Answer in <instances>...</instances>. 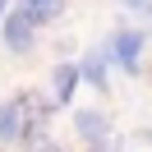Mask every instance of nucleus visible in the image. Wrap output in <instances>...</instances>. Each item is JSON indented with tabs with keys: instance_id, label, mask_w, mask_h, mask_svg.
<instances>
[{
	"instance_id": "nucleus-9",
	"label": "nucleus",
	"mask_w": 152,
	"mask_h": 152,
	"mask_svg": "<svg viewBox=\"0 0 152 152\" xmlns=\"http://www.w3.org/2000/svg\"><path fill=\"white\" fill-rule=\"evenodd\" d=\"M5 14H10V0H0V23H5Z\"/></svg>"
},
{
	"instance_id": "nucleus-7",
	"label": "nucleus",
	"mask_w": 152,
	"mask_h": 152,
	"mask_svg": "<svg viewBox=\"0 0 152 152\" xmlns=\"http://www.w3.org/2000/svg\"><path fill=\"white\" fill-rule=\"evenodd\" d=\"M19 10L32 14V23H46V19L60 14V0H19Z\"/></svg>"
},
{
	"instance_id": "nucleus-8",
	"label": "nucleus",
	"mask_w": 152,
	"mask_h": 152,
	"mask_svg": "<svg viewBox=\"0 0 152 152\" xmlns=\"http://www.w3.org/2000/svg\"><path fill=\"white\" fill-rule=\"evenodd\" d=\"M120 5H129V10H143V5H148V0H120Z\"/></svg>"
},
{
	"instance_id": "nucleus-4",
	"label": "nucleus",
	"mask_w": 152,
	"mask_h": 152,
	"mask_svg": "<svg viewBox=\"0 0 152 152\" xmlns=\"http://www.w3.org/2000/svg\"><path fill=\"white\" fill-rule=\"evenodd\" d=\"M23 138V102H5L0 106V143Z\"/></svg>"
},
{
	"instance_id": "nucleus-11",
	"label": "nucleus",
	"mask_w": 152,
	"mask_h": 152,
	"mask_svg": "<svg viewBox=\"0 0 152 152\" xmlns=\"http://www.w3.org/2000/svg\"><path fill=\"white\" fill-rule=\"evenodd\" d=\"M88 152H102V148H88Z\"/></svg>"
},
{
	"instance_id": "nucleus-3",
	"label": "nucleus",
	"mask_w": 152,
	"mask_h": 152,
	"mask_svg": "<svg viewBox=\"0 0 152 152\" xmlns=\"http://www.w3.org/2000/svg\"><path fill=\"white\" fill-rule=\"evenodd\" d=\"M32 14H23V10H14V14H5V46L10 51H32Z\"/></svg>"
},
{
	"instance_id": "nucleus-1",
	"label": "nucleus",
	"mask_w": 152,
	"mask_h": 152,
	"mask_svg": "<svg viewBox=\"0 0 152 152\" xmlns=\"http://www.w3.org/2000/svg\"><path fill=\"white\" fill-rule=\"evenodd\" d=\"M74 129H78V138H88L92 148H102L106 134H111V120H106V111H97V106H83V111H74Z\"/></svg>"
},
{
	"instance_id": "nucleus-6",
	"label": "nucleus",
	"mask_w": 152,
	"mask_h": 152,
	"mask_svg": "<svg viewBox=\"0 0 152 152\" xmlns=\"http://www.w3.org/2000/svg\"><path fill=\"white\" fill-rule=\"evenodd\" d=\"M106 60H111V51H88L83 65H78V78H88V83H106Z\"/></svg>"
},
{
	"instance_id": "nucleus-10",
	"label": "nucleus",
	"mask_w": 152,
	"mask_h": 152,
	"mask_svg": "<svg viewBox=\"0 0 152 152\" xmlns=\"http://www.w3.org/2000/svg\"><path fill=\"white\" fill-rule=\"evenodd\" d=\"M42 152H60V148H51V143H42Z\"/></svg>"
},
{
	"instance_id": "nucleus-5",
	"label": "nucleus",
	"mask_w": 152,
	"mask_h": 152,
	"mask_svg": "<svg viewBox=\"0 0 152 152\" xmlns=\"http://www.w3.org/2000/svg\"><path fill=\"white\" fill-rule=\"evenodd\" d=\"M51 74H56V78H51V88H56V102L65 106L69 97H74V88H78V65H56Z\"/></svg>"
},
{
	"instance_id": "nucleus-2",
	"label": "nucleus",
	"mask_w": 152,
	"mask_h": 152,
	"mask_svg": "<svg viewBox=\"0 0 152 152\" xmlns=\"http://www.w3.org/2000/svg\"><path fill=\"white\" fill-rule=\"evenodd\" d=\"M111 56L124 65V74H138V56H143V32H134V28H124V32H115L111 37Z\"/></svg>"
}]
</instances>
